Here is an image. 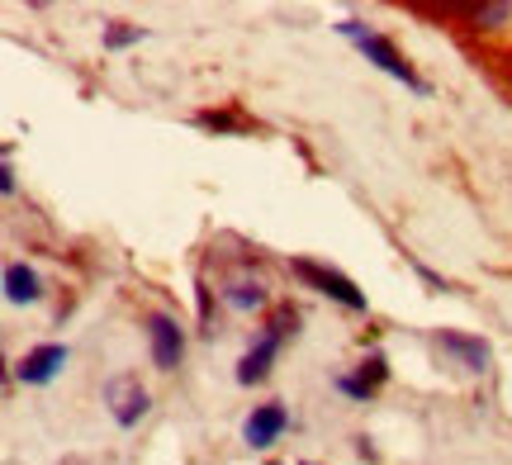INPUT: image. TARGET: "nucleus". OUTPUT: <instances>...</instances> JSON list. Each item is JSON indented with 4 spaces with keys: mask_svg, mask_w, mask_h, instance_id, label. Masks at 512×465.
<instances>
[{
    "mask_svg": "<svg viewBox=\"0 0 512 465\" xmlns=\"http://www.w3.org/2000/svg\"><path fill=\"white\" fill-rule=\"evenodd\" d=\"M356 451H361L366 461H375V447H370V437H356Z\"/></svg>",
    "mask_w": 512,
    "mask_h": 465,
    "instance_id": "aec40b11",
    "label": "nucleus"
},
{
    "mask_svg": "<svg viewBox=\"0 0 512 465\" xmlns=\"http://www.w3.org/2000/svg\"><path fill=\"white\" fill-rule=\"evenodd\" d=\"M266 328H275V333L290 342V337L299 333V309H294V304H275V309H271V323H266Z\"/></svg>",
    "mask_w": 512,
    "mask_h": 465,
    "instance_id": "f3484780",
    "label": "nucleus"
},
{
    "mask_svg": "<svg viewBox=\"0 0 512 465\" xmlns=\"http://www.w3.org/2000/svg\"><path fill=\"white\" fill-rule=\"evenodd\" d=\"M195 129H204V133H228V138H242V133H252L256 124L247 119V114H238V110H200V114H195Z\"/></svg>",
    "mask_w": 512,
    "mask_h": 465,
    "instance_id": "9b49d317",
    "label": "nucleus"
},
{
    "mask_svg": "<svg viewBox=\"0 0 512 465\" xmlns=\"http://www.w3.org/2000/svg\"><path fill=\"white\" fill-rule=\"evenodd\" d=\"M105 409H110V418L119 423V428H138V423L147 418V409H152V399H147L143 380L124 371L105 385Z\"/></svg>",
    "mask_w": 512,
    "mask_h": 465,
    "instance_id": "20e7f679",
    "label": "nucleus"
},
{
    "mask_svg": "<svg viewBox=\"0 0 512 465\" xmlns=\"http://www.w3.org/2000/svg\"><path fill=\"white\" fill-rule=\"evenodd\" d=\"M413 261V271H418L422 280H427V285H432V290H451V280L446 276H437V271H432V266H427V261H418V257H408Z\"/></svg>",
    "mask_w": 512,
    "mask_h": 465,
    "instance_id": "6ab92c4d",
    "label": "nucleus"
},
{
    "mask_svg": "<svg viewBox=\"0 0 512 465\" xmlns=\"http://www.w3.org/2000/svg\"><path fill=\"white\" fill-rule=\"evenodd\" d=\"M432 347H437V356L446 366H456V371H465V375H484L489 361H494V352H489L484 337L456 333V328H437V333H432Z\"/></svg>",
    "mask_w": 512,
    "mask_h": 465,
    "instance_id": "7ed1b4c3",
    "label": "nucleus"
},
{
    "mask_svg": "<svg viewBox=\"0 0 512 465\" xmlns=\"http://www.w3.org/2000/svg\"><path fill=\"white\" fill-rule=\"evenodd\" d=\"M332 385H337V394H347L351 404H370V394H375V385L361 380V375H337Z\"/></svg>",
    "mask_w": 512,
    "mask_h": 465,
    "instance_id": "2eb2a0df",
    "label": "nucleus"
},
{
    "mask_svg": "<svg viewBox=\"0 0 512 465\" xmlns=\"http://www.w3.org/2000/svg\"><path fill=\"white\" fill-rule=\"evenodd\" d=\"M195 309H200V333L214 337L219 333V314H214V290H209V280H195Z\"/></svg>",
    "mask_w": 512,
    "mask_h": 465,
    "instance_id": "f8f14e48",
    "label": "nucleus"
},
{
    "mask_svg": "<svg viewBox=\"0 0 512 465\" xmlns=\"http://www.w3.org/2000/svg\"><path fill=\"white\" fill-rule=\"evenodd\" d=\"M5 299L10 304H38L43 299V276L34 266H24V261H10L5 266Z\"/></svg>",
    "mask_w": 512,
    "mask_h": 465,
    "instance_id": "9d476101",
    "label": "nucleus"
},
{
    "mask_svg": "<svg viewBox=\"0 0 512 465\" xmlns=\"http://www.w3.org/2000/svg\"><path fill=\"white\" fill-rule=\"evenodd\" d=\"M67 361H72L67 342H43V347H34V352H24L15 361V380H19V385H34V390H43V385H53L57 375L67 371Z\"/></svg>",
    "mask_w": 512,
    "mask_h": 465,
    "instance_id": "423d86ee",
    "label": "nucleus"
},
{
    "mask_svg": "<svg viewBox=\"0 0 512 465\" xmlns=\"http://www.w3.org/2000/svg\"><path fill=\"white\" fill-rule=\"evenodd\" d=\"M356 375H361V380H370V385L380 390L384 380H389V356H384V352H366V361L356 366Z\"/></svg>",
    "mask_w": 512,
    "mask_h": 465,
    "instance_id": "dca6fc26",
    "label": "nucleus"
},
{
    "mask_svg": "<svg viewBox=\"0 0 512 465\" xmlns=\"http://www.w3.org/2000/svg\"><path fill=\"white\" fill-rule=\"evenodd\" d=\"M470 19H475L479 29H503V24L512 19V5H503V0H498V5H475Z\"/></svg>",
    "mask_w": 512,
    "mask_h": 465,
    "instance_id": "4468645a",
    "label": "nucleus"
},
{
    "mask_svg": "<svg viewBox=\"0 0 512 465\" xmlns=\"http://www.w3.org/2000/svg\"><path fill=\"white\" fill-rule=\"evenodd\" d=\"M337 34L351 38V43H356V53L366 57V62H375V67H380L384 76H394V81H403V86H408L413 95H432V86H427V81H422V76L413 72V62H408V57H403L399 48H394V43H389L384 34L366 29L361 19H342V24H337Z\"/></svg>",
    "mask_w": 512,
    "mask_h": 465,
    "instance_id": "f257e3e1",
    "label": "nucleus"
},
{
    "mask_svg": "<svg viewBox=\"0 0 512 465\" xmlns=\"http://www.w3.org/2000/svg\"><path fill=\"white\" fill-rule=\"evenodd\" d=\"M219 299L228 304V309H238V314H252V309H266V285H261V276H252V271H233V276L223 280Z\"/></svg>",
    "mask_w": 512,
    "mask_h": 465,
    "instance_id": "1a4fd4ad",
    "label": "nucleus"
},
{
    "mask_svg": "<svg viewBox=\"0 0 512 465\" xmlns=\"http://www.w3.org/2000/svg\"><path fill=\"white\" fill-rule=\"evenodd\" d=\"M299 465H313V461H299Z\"/></svg>",
    "mask_w": 512,
    "mask_h": 465,
    "instance_id": "412c9836",
    "label": "nucleus"
},
{
    "mask_svg": "<svg viewBox=\"0 0 512 465\" xmlns=\"http://www.w3.org/2000/svg\"><path fill=\"white\" fill-rule=\"evenodd\" d=\"M133 43H143V29H138V24H119V19H114L110 29H105V48H110V53L133 48Z\"/></svg>",
    "mask_w": 512,
    "mask_h": 465,
    "instance_id": "ddd939ff",
    "label": "nucleus"
},
{
    "mask_svg": "<svg viewBox=\"0 0 512 465\" xmlns=\"http://www.w3.org/2000/svg\"><path fill=\"white\" fill-rule=\"evenodd\" d=\"M10 157H15V148L5 143V167H0V195H5V200H10V195H15V190H19V181H15V167H10Z\"/></svg>",
    "mask_w": 512,
    "mask_h": 465,
    "instance_id": "a211bd4d",
    "label": "nucleus"
},
{
    "mask_svg": "<svg viewBox=\"0 0 512 465\" xmlns=\"http://www.w3.org/2000/svg\"><path fill=\"white\" fill-rule=\"evenodd\" d=\"M290 271L309 290H318V295H328L332 304H342L347 314H370V299H366V290L356 285L351 276H342L337 266H323V261H313V257H294L290 261Z\"/></svg>",
    "mask_w": 512,
    "mask_h": 465,
    "instance_id": "f03ea898",
    "label": "nucleus"
},
{
    "mask_svg": "<svg viewBox=\"0 0 512 465\" xmlns=\"http://www.w3.org/2000/svg\"><path fill=\"white\" fill-rule=\"evenodd\" d=\"M280 347H285V337L275 333V328H266V333H261L252 347L242 352V361H238V385H247V390H252V385H261V380L271 375V361L280 356Z\"/></svg>",
    "mask_w": 512,
    "mask_h": 465,
    "instance_id": "6e6552de",
    "label": "nucleus"
},
{
    "mask_svg": "<svg viewBox=\"0 0 512 465\" xmlns=\"http://www.w3.org/2000/svg\"><path fill=\"white\" fill-rule=\"evenodd\" d=\"M147 352L157 371H176L185 361V328L176 314H147Z\"/></svg>",
    "mask_w": 512,
    "mask_h": 465,
    "instance_id": "39448f33",
    "label": "nucleus"
},
{
    "mask_svg": "<svg viewBox=\"0 0 512 465\" xmlns=\"http://www.w3.org/2000/svg\"><path fill=\"white\" fill-rule=\"evenodd\" d=\"M285 432H290V409L285 404H256L247 413V423H242V442L252 451H271Z\"/></svg>",
    "mask_w": 512,
    "mask_h": 465,
    "instance_id": "0eeeda50",
    "label": "nucleus"
}]
</instances>
